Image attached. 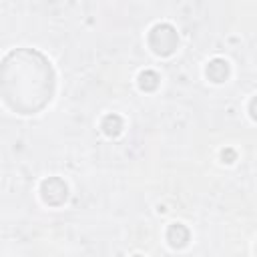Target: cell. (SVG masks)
Instances as JSON below:
<instances>
[{
  "label": "cell",
  "instance_id": "8992f818",
  "mask_svg": "<svg viewBox=\"0 0 257 257\" xmlns=\"http://www.w3.org/2000/svg\"><path fill=\"white\" fill-rule=\"evenodd\" d=\"M100 128H102V133H104L106 137H118V135L122 133L124 124H122V118L112 112V114H106V116L100 120Z\"/></svg>",
  "mask_w": 257,
  "mask_h": 257
},
{
  "label": "cell",
  "instance_id": "277c9868",
  "mask_svg": "<svg viewBox=\"0 0 257 257\" xmlns=\"http://www.w3.org/2000/svg\"><path fill=\"white\" fill-rule=\"evenodd\" d=\"M189 237L191 233L183 223H173L167 227V241L173 249H183L189 243Z\"/></svg>",
  "mask_w": 257,
  "mask_h": 257
},
{
  "label": "cell",
  "instance_id": "30bf717a",
  "mask_svg": "<svg viewBox=\"0 0 257 257\" xmlns=\"http://www.w3.org/2000/svg\"><path fill=\"white\" fill-rule=\"evenodd\" d=\"M133 257H141V255H133Z\"/></svg>",
  "mask_w": 257,
  "mask_h": 257
},
{
  "label": "cell",
  "instance_id": "7a4b0ae2",
  "mask_svg": "<svg viewBox=\"0 0 257 257\" xmlns=\"http://www.w3.org/2000/svg\"><path fill=\"white\" fill-rule=\"evenodd\" d=\"M147 40H149L151 50H153L157 56H169V54L175 52V48H177V44H179V34H177V30H175L171 24L159 22V24H155V26L151 28Z\"/></svg>",
  "mask_w": 257,
  "mask_h": 257
},
{
  "label": "cell",
  "instance_id": "5b68a950",
  "mask_svg": "<svg viewBox=\"0 0 257 257\" xmlns=\"http://www.w3.org/2000/svg\"><path fill=\"white\" fill-rule=\"evenodd\" d=\"M205 74L211 82L219 84V82H225V78L229 76V62L225 58H213L207 68H205Z\"/></svg>",
  "mask_w": 257,
  "mask_h": 257
},
{
  "label": "cell",
  "instance_id": "9c48e42d",
  "mask_svg": "<svg viewBox=\"0 0 257 257\" xmlns=\"http://www.w3.org/2000/svg\"><path fill=\"white\" fill-rule=\"evenodd\" d=\"M249 114H251V118L257 122V96H253L251 102H249Z\"/></svg>",
  "mask_w": 257,
  "mask_h": 257
},
{
  "label": "cell",
  "instance_id": "3957f363",
  "mask_svg": "<svg viewBox=\"0 0 257 257\" xmlns=\"http://www.w3.org/2000/svg\"><path fill=\"white\" fill-rule=\"evenodd\" d=\"M40 197L50 207H60L68 199V187L60 177H48L40 183Z\"/></svg>",
  "mask_w": 257,
  "mask_h": 257
},
{
  "label": "cell",
  "instance_id": "6da1fadb",
  "mask_svg": "<svg viewBox=\"0 0 257 257\" xmlns=\"http://www.w3.org/2000/svg\"><path fill=\"white\" fill-rule=\"evenodd\" d=\"M54 70L48 58L34 48L12 50L2 62V98L18 114L42 110L54 94Z\"/></svg>",
  "mask_w": 257,
  "mask_h": 257
},
{
  "label": "cell",
  "instance_id": "52a82bcc",
  "mask_svg": "<svg viewBox=\"0 0 257 257\" xmlns=\"http://www.w3.org/2000/svg\"><path fill=\"white\" fill-rule=\"evenodd\" d=\"M159 74L155 72V70H143L141 74H139V86H141V90H145V92H151V90H155L157 86H159Z\"/></svg>",
  "mask_w": 257,
  "mask_h": 257
},
{
  "label": "cell",
  "instance_id": "ba28073f",
  "mask_svg": "<svg viewBox=\"0 0 257 257\" xmlns=\"http://www.w3.org/2000/svg\"><path fill=\"white\" fill-rule=\"evenodd\" d=\"M221 157H223V161H225V163H233L237 155H235V151H233V149H225V151L221 153Z\"/></svg>",
  "mask_w": 257,
  "mask_h": 257
}]
</instances>
